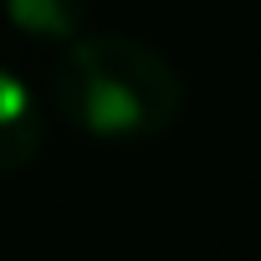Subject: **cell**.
Here are the masks:
<instances>
[{
  "label": "cell",
  "mask_w": 261,
  "mask_h": 261,
  "mask_svg": "<svg viewBox=\"0 0 261 261\" xmlns=\"http://www.w3.org/2000/svg\"><path fill=\"white\" fill-rule=\"evenodd\" d=\"M51 97L77 134L97 144L159 139L185 113V82L164 51L123 31H82L67 41Z\"/></svg>",
  "instance_id": "cell-1"
},
{
  "label": "cell",
  "mask_w": 261,
  "mask_h": 261,
  "mask_svg": "<svg viewBox=\"0 0 261 261\" xmlns=\"http://www.w3.org/2000/svg\"><path fill=\"white\" fill-rule=\"evenodd\" d=\"M46 144V108L26 77L0 67V174H21Z\"/></svg>",
  "instance_id": "cell-2"
},
{
  "label": "cell",
  "mask_w": 261,
  "mask_h": 261,
  "mask_svg": "<svg viewBox=\"0 0 261 261\" xmlns=\"http://www.w3.org/2000/svg\"><path fill=\"white\" fill-rule=\"evenodd\" d=\"M6 6V21L31 36V41H77L87 31V16H92V0H0Z\"/></svg>",
  "instance_id": "cell-3"
}]
</instances>
